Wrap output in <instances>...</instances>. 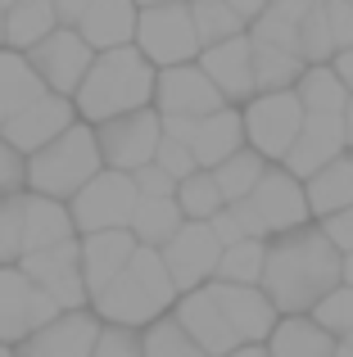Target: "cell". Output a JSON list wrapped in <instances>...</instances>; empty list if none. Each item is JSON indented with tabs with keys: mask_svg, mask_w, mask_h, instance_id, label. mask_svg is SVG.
Here are the masks:
<instances>
[{
	"mask_svg": "<svg viewBox=\"0 0 353 357\" xmlns=\"http://www.w3.org/2000/svg\"><path fill=\"white\" fill-rule=\"evenodd\" d=\"M132 185H136V195H172L176 190V176H168L159 163H141V167H132Z\"/></svg>",
	"mask_w": 353,
	"mask_h": 357,
	"instance_id": "cell-44",
	"label": "cell"
},
{
	"mask_svg": "<svg viewBox=\"0 0 353 357\" xmlns=\"http://www.w3.org/2000/svg\"><path fill=\"white\" fill-rule=\"evenodd\" d=\"M227 5H231V9H236V14H240V18H245V23H249V18H254L258 9L267 5V0H227Z\"/></svg>",
	"mask_w": 353,
	"mask_h": 357,
	"instance_id": "cell-51",
	"label": "cell"
},
{
	"mask_svg": "<svg viewBox=\"0 0 353 357\" xmlns=\"http://www.w3.org/2000/svg\"><path fill=\"white\" fill-rule=\"evenodd\" d=\"M227 208L236 213V222H240V231H245V236H267V227H263V218H258V208L249 204V195H245V199H231Z\"/></svg>",
	"mask_w": 353,
	"mask_h": 357,
	"instance_id": "cell-47",
	"label": "cell"
},
{
	"mask_svg": "<svg viewBox=\"0 0 353 357\" xmlns=\"http://www.w3.org/2000/svg\"><path fill=\"white\" fill-rule=\"evenodd\" d=\"M68 236H77V231H73V218H68V204L50 199V195H36V190H23V253L45 249V244L68 240ZM23 253H18V258H23Z\"/></svg>",
	"mask_w": 353,
	"mask_h": 357,
	"instance_id": "cell-26",
	"label": "cell"
},
{
	"mask_svg": "<svg viewBox=\"0 0 353 357\" xmlns=\"http://www.w3.org/2000/svg\"><path fill=\"white\" fill-rule=\"evenodd\" d=\"M96 127V145H100V163L118 167V172H132V167L150 163L154 145H159L163 127H159V109L141 105L127 109V114H114L105 122H91Z\"/></svg>",
	"mask_w": 353,
	"mask_h": 357,
	"instance_id": "cell-8",
	"label": "cell"
},
{
	"mask_svg": "<svg viewBox=\"0 0 353 357\" xmlns=\"http://www.w3.org/2000/svg\"><path fill=\"white\" fill-rule=\"evenodd\" d=\"M150 96H154V63L127 41L91 54L77 91H73V109L82 122H105L114 114L150 105Z\"/></svg>",
	"mask_w": 353,
	"mask_h": 357,
	"instance_id": "cell-3",
	"label": "cell"
},
{
	"mask_svg": "<svg viewBox=\"0 0 353 357\" xmlns=\"http://www.w3.org/2000/svg\"><path fill=\"white\" fill-rule=\"evenodd\" d=\"M96 331H100V317L91 307H63L59 317L36 326L32 335H23L14 344V357H87Z\"/></svg>",
	"mask_w": 353,
	"mask_h": 357,
	"instance_id": "cell-14",
	"label": "cell"
},
{
	"mask_svg": "<svg viewBox=\"0 0 353 357\" xmlns=\"http://www.w3.org/2000/svg\"><path fill=\"white\" fill-rule=\"evenodd\" d=\"M27 63H32V73L41 77V86L45 91H59V96H73L77 91V82H82V73H87V63H91V45L82 41V32L77 27H63V23H54L50 32L41 36V41H32L27 45Z\"/></svg>",
	"mask_w": 353,
	"mask_h": 357,
	"instance_id": "cell-10",
	"label": "cell"
},
{
	"mask_svg": "<svg viewBox=\"0 0 353 357\" xmlns=\"http://www.w3.org/2000/svg\"><path fill=\"white\" fill-rule=\"evenodd\" d=\"M172 199H176V208H181V218H195V222H209L213 213L227 204L209 167H195V172H186L181 181H176Z\"/></svg>",
	"mask_w": 353,
	"mask_h": 357,
	"instance_id": "cell-35",
	"label": "cell"
},
{
	"mask_svg": "<svg viewBox=\"0 0 353 357\" xmlns=\"http://www.w3.org/2000/svg\"><path fill=\"white\" fill-rule=\"evenodd\" d=\"M141 357H209V353L186 335V326L172 312H163L150 326H141Z\"/></svg>",
	"mask_w": 353,
	"mask_h": 357,
	"instance_id": "cell-34",
	"label": "cell"
},
{
	"mask_svg": "<svg viewBox=\"0 0 353 357\" xmlns=\"http://www.w3.org/2000/svg\"><path fill=\"white\" fill-rule=\"evenodd\" d=\"M77 118V109H73V96H59V91H41L36 100H27L23 109H18L14 118H5V127H0V136L9 140V145L18 149V154H32V149H41L45 140H54L68 122Z\"/></svg>",
	"mask_w": 353,
	"mask_h": 357,
	"instance_id": "cell-16",
	"label": "cell"
},
{
	"mask_svg": "<svg viewBox=\"0 0 353 357\" xmlns=\"http://www.w3.org/2000/svg\"><path fill=\"white\" fill-rule=\"evenodd\" d=\"M136 249V236L127 227H109V231H82L77 236V262H82V280H87V294H96ZM91 303V298H87Z\"/></svg>",
	"mask_w": 353,
	"mask_h": 357,
	"instance_id": "cell-21",
	"label": "cell"
},
{
	"mask_svg": "<svg viewBox=\"0 0 353 357\" xmlns=\"http://www.w3.org/2000/svg\"><path fill=\"white\" fill-rule=\"evenodd\" d=\"M176 303V285L163 267L159 249L154 244H136L132 258L105 280V285L91 294V312L100 321H114V326H150L154 317H163Z\"/></svg>",
	"mask_w": 353,
	"mask_h": 357,
	"instance_id": "cell-2",
	"label": "cell"
},
{
	"mask_svg": "<svg viewBox=\"0 0 353 357\" xmlns=\"http://www.w3.org/2000/svg\"><path fill=\"white\" fill-rule=\"evenodd\" d=\"M276 312H308L331 285H340V249L322 236V227H290L267 236V258L258 276Z\"/></svg>",
	"mask_w": 353,
	"mask_h": 357,
	"instance_id": "cell-1",
	"label": "cell"
},
{
	"mask_svg": "<svg viewBox=\"0 0 353 357\" xmlns=\"http://www.w3.org/2000/svg\"><path fill=\"white\" fill-rule=\"evenodd\" d=\"M240 122H245V145L258 149L267 163H281L285 149L294 145L303 122V105L294 96V86L281 91H254L240 109Z\"/></svg>",
	"mask_w": 353,
	"mask_h": 357,
	"instance_id": "cell-5",
	"label": "cell"
},
{
	"mask_svg": "<svg viewBox=\"0 0 353 357\" xmlns=\"http://www.w3.org/2000/svg\"><path fill=\"white\" fill-rule=\"evenodd\" d=\"M340 280H345V285H353V249L340 253Z\"/></svg>",
	"mask_w": 353,
	"mask_h": 357,
	"instance_id": "cell-53",
	"label": "cell"
},
{
	"mask_svg": "<svg viewBox=\"0 0 353 357\" xmlns=\"http://www.w3.org/2000/svg\"><path fill=\"white\" fill-rule=\"evenodd\" d=\"M331 68L340 73V82L349 86V96H353V45H345V50H336L331 54Z\"/></svg>",
	"mask_w": 353,
	"mask_h": 357,
	"instance_id": "cell-49",
	"label": "cell"
},
{
	"mask_svg": "<svg viewBox=\"0 0 353 357\" xmlns=\"http://www.w3.org/2000/svg\"><path fill=\"white\" fill-rule=\"evenodd\" d=\"M209 285H213V298H218L227 326L236 331V340L240 344H263L272 321L281 317L272 307V298L263 294V285H240V280H218V276Z\"/></svg>",
	"mask_w": 353,
	"mask_h": 357,
	"instance_id": "cell-18",
	"label": "cell"
},
{
	"mask_svg": "<svg viewBox=\"0 0 353 357\" xmlns=\"http://www.w3.org/2000/svg\"><path fill=\"white\" fill-rule=\"evenodd\" d=\"M154 163H159L168 176H176V181L200 167L195 154H190V145H186V140H172V136H159V145H154Z\"/></svg>",
	"mask_w": 353,
	"mask_h": 357,
	"instance_id": "cell-41",
	"label": "cell"
},
{
	"mask_svg": "<svg viewBox=\"0 0 353 357\" xmlns=\"http://www.w3.org/2000/svg\"><path fill=\"white\" fill-rule=\"evenodd\" d=\"M336 335L317 326L308 312H281L267 331V357H336Z\"/></svg>",
	"mask_w": 353,
	"mask_h": 357,
	"instance_id": "cell-22",
	"label": "cell"
},
{
	"mask_svg": "<svg viewBox=\"0 0 353 357\" xmlns=\"http://www.w3.org/2000/svg\"><path fill=\"white\" fill-rule=\"evenodd\" d=\"M218 253H222V244H218V236H213V227L209 222H195V218H186L181 227L159 244V258H163V267H168L176 294L204 285V280H213Z\"/></svg>",
	"mask_w": 353,
	"mask_h": 357,
	"instance_id": "cell-11",
	"label": "cell"
},
{
	"mask_svg": "<svg viewBox=\"0 0 353 357\" xmlns=\"http://www.w3.org/2000/svg\"><path fill=\"white\" fill-rule=\"evenodd\" d=\"M326 9V23H331V36H336V50L353 45V0H322Z\"/></svg>",
	"mask_w": 353,
	"mask_h": 357,
	"instance_id": "cell-45",
	"label": "cell"
},
{
	"mask_svg": "<svg viewBox=\"0 0 353 357\" xmlns=\"http://www.w3.org/2000/svg\"><path fill=\"white\" fill-rule=\"evenodd\" d=\"M222 357H267V349H263V344H236V349L222 353Z\"/></svg>",
	"mask_w": 353,
	"mask_h": 357,
	"instance_id": "cell-52",
	"label": "cell"
},
{
	"mask_svg": "<svg viewBox=\"0 0 353 357\" xmlns=\"http://www.w3.org/2000/svg\"><path fill=\"white\" fill-rule=\"evenodd\" d=\"M59 312L63 307L18 262H0V340L5 344H18L23 335H32L36 326H45Z\"/></svg>",
	"mask_w": 353,
	"mask_h": 357,
	"instance_id": "cell-9",
	"label": "cell"
},
{
	"mask_svg": "<svg viewBox=\"0 0 353 357\" xmlns=\"http://www.w3.org/2000/svg\"><path fill=\"white\" fill-rule=\"evenodd\" d=\"M263 167H267V158L258 154V149H249V145H240V149H231L222 163H213L209 172H213V181H218V190H222V199H245L249 190H254V181L263 176Z\"/></svg>",
	"mask_w": 353,
	"mask_h": 357,
	"instance_id": "cell-32",
	"label": "cell"
},
{
	"mask_svg": "<svg viewBox=\"0 0 353 357\" xmlns=\"http://www.w3.org/2000/svg\"><path fill=\"white\" fill-rule=\"evenodd\" d=\"M345 149V127H340V114H303L299 122V136H294V145L285 149L281 167H290L294 176H313L322 163H331V158Z\"/></svg>",
	"mask_w": 353,
	"mask_h": 357,
	"instance_id": "cell-20",
	"label": "cell"
},
{
	"mask_svg": "<svg viewBox=\"0 0 353 357\" xmlns=\"http://www.w3.org/2000/svg\"><path fill=\"white\" fill-rule=\"evenodd\" d=\"M54 23H59V18H54L50 0H9L5 5V45L27 50V45L41 41Z\"/></svg>",
	"mask_w": 353,
	"mask_h": 357,
	"instance_id": "cell-31",
	"label": "cell"
},
{
	"mask_svg": "<svg viewBox=\"0 0 353 357\" xmlns=\"http://www.w3.org/2000/svg\"><path fill=\"white\" fill-rule=\"evenodd\" d=\"M303 199H308V218H326L336 208L353 204V149H340L331 163H322L313 176H303Z\"/></svg>",
	"mask_w": 353,
	"mask_h": 357,
	"instance_id": "cell-25",
	"label": "cell"
},
{
	"mask_svg": "<svg viewBox=\"0 0 353 357\" xmlns=\"http://www.w3.org/2000/svg\"><path fill=\"white\" fill-rule=\"evenodd\" d=\"M317 227H322V236L336 244L340 253H349L353 249V204H349V208L326 213V218H317Z\"/></svg>",
	"mask_w": 353,
	"mask_h": 357,
	"instance_id": "cell-43",
	"label": "cell"
},
{
	"mask_svg": "<svg viewBox=\"0 0 353 357\" xmlns=\"http://www.w3.org/2000/svg\"><path fill=\"white\" fill-rule=\"evenodd\" d=\"M186 9H190L200 45H213V41H227V36L245 32V18H240L227 0H186Z\"/></svg>",
	"mask_w": 353,
	"mask_h": 357,
	"instance_id": "cell-36",
	"label": "cell"
},
{
	"mask_svg": "<svg viewBox=\"0 0 353 357\" xmlns=\"http://www.w3.org/2000/svg\"><path fill=\"white\" fill-rule=\"evenodd\" d=\"M336 54V36H331V23H326V9L322 0H308L299 18V59L303 63H331Z\"/></svg>",
	"mask_w": 353,
	"mask_h": 357,
	"instance_id": "cell-37",
	"label": "cell"
},
{
	"mask_svg": "<svg viewBox=\"0 0 353 357\" xmlns=\"http://www.w3.org/2000/svg\"><path fill=\"white\" fill-rule=\"evenodd\" d=\"M5 5H9V0H0V9H5Z\"/></svg>",
	"mask_w": 353,
	"mask_h": 357,
	"instance_id": "cell-59",
	"label": "cell"
},
{
	"mask_svg": "<svg viewBox=\"0 0 353 357\" xmlns=\"http://www.w3.org/2000/svg\"><path fill=\"white\" fill-rule=\"evenodd\" d=\"M294 96H299L303 114H340L349 100V86L331 63H303V73L294 77Z\"/></svg>",
	"mask_w": 353,
	"mask_h": 357,
	"instance_id": "cell-29",
	"label": "cell"
},
{
	"mask_svg": "<svg viewBox=\"0 0 353 357\" xmlns=\"http://www.w3.org/2000/svg\"><path fill=\"white\" fill-rule=\"evenodd\" d=\"M249 204L258 208L267 236H276V231H290V227H303V222H308L303 181L290 172V167H281V163H267V167H263V176H258L254 190H249Z\"/></svg>",
	"mask_w": 353,
	"mask_h": 357,
	"instance_id": "cell-15",
	"label": "cell"
},
{
	"mask_svg": "<svg viewBox=\"0 0 353 357\" xmlns=\"http://www.w3.org/2000/svg\"><path fill=\"white\" fill-rule=\"evenodd\" d=\"M345 344H353V331H349V335H345Z\"/></svg>",
	"mask_w": 353,
	"mask_h": 357,
	"instance_id": "cell-58",
	"label": "cell"
},
{
	"mask_svg": "<svg viewBox=\"0 0 353 357\" xmlns=\"http://www.w3.org/2000/svg\"><path fill=\"white\" fill-rule=\"evenodd\" d=\"M308 317L317 326H326L336 340H345V335L353 331V285H345V280H340V285H331L326 294L308 307Z\"/></svg>",
	"mask_w": 353,
	"mask_h": 357,
	"instance_id": "cell-38",
	"label": "cell"
},
{
	"mask_svg": "<svg viewBox=\"0 0 353 357\" xmlns=\"http://www.w3.org/2000/svg\"><path fill=\"white\" fill-rule=\"evenodd\" d=\"M18 267L45 289L59 307H87V280H82V262H77V236L54 240L45 249H27L18 258Z\"/></svg>",
	"mask_w": 353,
	"mask_h": 357,
	"instance_id": "cell-12",
	"label": "cell"
},
{
	"mask_svg": "<svg viewBox=\"0 0 353 357\" xmlns=\"http://www.w3.org/2000/svg\"><path fill=\"white\" fill-rule=\"evenodd\" d=\"M68 218L73 231H109V227H127L136 208V185L132 172H118V167H100L91 181H82L77 190L68 195Z\"/></svg>",
	"mask_w": 353,
	"mask_h": 357,
	"instance_id": "cell-7",
	"label": "cell"
},
{
	"mask_svg": "<svg viewBox=\"0 0 353 357\" xmlns=\"http://www.w3.org/2000/svg\"><path fill=\"white\" fill-rule=\"evenodd\" d=\"M181 222L186 218H181V208H176L172 195H136V208H132V218H127V231L136 236V244H154V249H159Z\"/></svg>",
	"mask_w": 353,
	"mask_h": 357,
	"instance_id": "cell-28",
	"label": "cell"
},
{
	"mask_svg": "<svg viewBox=\"0 0 353 357\" xmlns=\"http://www.w3.org/2000/svg\"><path fill=\"white\" fill-rule=\"evenodd\" d=\"M50 9H54V18H59L63 27H73L82 18V9H87V0H50Z\"/></svg>",
	"mask_w": 353,
	"mask_h": 357,
	"instance_id": "cell-48",
	"label": "cell"
},
{
	"mask_svg": "<svg viewBox=\"0 0 353 357\" xmlns=\"http://www.w3.org/2000/svg\"><path fill=\"white\" fill-rule=\"evenodd\" d=\"M336 357H353V344H345V340H340V344H336Z\"/></svg>",
	"mask_w": 353,
	"mask_h": 357,
	"instance_id": "cell-54",
	"label": "cell"
},
{
	"mask_svg": "<svg viewBox=\"0 0 353 357\" xmlns=\"http://www.w3.org/2000/svg\"><path fill=\"white\" fill-rule=\"evenodd\" d=\"M27 190V154H18L5 136H0V195Z\"/></svg>",
	"mask_w": 353,
	"mask_h": 357,
	"instance_id": "cell-42",
	"label": "cell"
},
{
	"mask_svg": "<svg viewBox=\"0 0 353 357\" xmlns=\"http://www.w3.org/2000/svg\"><path fill=\"white\" fill-rule=\"evenodd\" d=\"M136 5H168V0H136Z\"/></svg>",
	"mask_w": 353,
	"mask_h": 357,
	"instance_id": "cell-57",
	"label": "cell"
},
{
	"mask_svg": "<svg viewBox=\"0 0 353 357\" xmlns=\"http://www.w3.org/2000/svg\"><path fill=\"white\" fill-rule=\"evenodd\" d=\"M136 14H141L136 0H87V9H82V18L73 27L82 32V41H87L91 50H109V45L132 41Z\"/></svg>",
	"mask_w": 353,
	"mask_h": 357,
	"instance_id": "cell-23",
	"label": "cell"
},
{
	"mask_svg": "<svg viewBox=\"0 0 353 357\" xmlns=\"http://www.w3.org/2000/svg\"><path fill=\"white\" fill-rule=\"evenodd\" d=\"M195 63L209 73V82L222 91L227 105H245L258 91L254 86V63H249V32H236V36H227V41L200 45Z\"/></svg>",
	"mask_w": 353,
	"mask_h": 357,
	"instance_id": "cell-19",
	"label": "cell"
},
{
	"mask_svg": "<svg viewBox=\"0 0 353 357\" xmlns=\"http://www.w3.org/2000/svg\"><path fill=\"white\" fill-rule=\"evenodd\" d=\"M23 253V190L0 195V262H18Z\"/></svg>",
	"mask_w": 353,
	"mask_h": 357,
	"instance_id": "cell-40",
	"label": "cell"
},
{
	"mask_svg": "<svg viewBox=\"0 0 353 357\" xmlns=\"http://www.w3.org/2000/svg\"><path fill=\"white\" fill-rule=\"evenodd\" d=\"M249 63H254V86L258 91L294 86V77L303 73V59L294 50H281V45L258 41V36H249Z\"/></svg>",
	"mask_w": 353,
	"mask_h": 357,
	"instance_id": "cell-30",
	"label": "cell"
},
{
	"mask_svg": "<svg viewBox=\"0 0 353 357\" xmlns=\"http://www.w3.org/2000/svg\"><path fill=\"white\" fill-rule=\"evenodd\" d=\"M245 145V122H240V105H222L213 114L195 118V136H190V154L200 167H213Z\"/></svg>",
	"mask_w": 353,
	"mask_h": 357,
	"instance_id": "cell-24",
	"label": "cell"
},
{
	"mask_svg": "<svg viewBox=\"0 0 353 357\" xmlns=\"http://www.w3.org/2000/svg\"><path fill=\"white\" fill-rule=\"evenodd\" d=\"M209 227H213V236H218V244H236V240H245V231H240L236 213H231L227 204H222V208L209 218Z\"/></svg>",
	"mask_w": 353,
	"mask_h": 357,
	"instance_id": "cell-46",
	"label": "cell"
},
{
	"mask_svg": "<svg viewBox=\"0 0 353 357\" xmlns=\"http://www.w3.org/2000/svg\"><path fill=\"white\" fill-rule=\"evenodd\" d=\"M0 45H5V9H0Z\"/></svg>",
	"mask_w": 353,
	"mask_h": 357,
	"instance_id": "cell-56",
	"label": "cell"
},
{
	"mask_svg": "<svg viewBox=\"0 0 353 357\" xmlns=\"http://www.w3.org/2000/svg\"><path fill=\"white\" fill-rule=\"evenodd\" d=\"M150 105L159 114H186V118H204L213 109H222V91L209 82V73L200 63H168V68H154V96Z\"/></svg>",
	"mask_w": 353,
	"mask_h": 357,
	"instance_id": "cell-13",
	"label": "cell"
},
{
	"mask_svg": "<svg viewBox=\"0 0 353 357\" xmlns=\"http://www.w3.org/2000/svg\"><path fill=\"white\" fill-rule=\"evenodd\" d=\"M87 357H141V331H136V326L100 321V331H96V340H91Z\"/></svg>",
	"mask_w": 353,
	"mask_h": 357,
	"instance_id": "cell-39",
	"label": "cell"
},
{
	"mask_svg": "<svg viewBox=\"0 0 353 357\" xmlns=\"http://www.w3.org/2000/svg\"><path fill=\"white\" fill-rule=\"evenodd\" d=\"M41 77L32 73V63H27L23 50H14V45H0V127H5V118H14L18 109L27 105V100L41 96Z\"/></svg>",
	"mask_w": 353,
	"mask_h": 357,
	"instance_id": "cell-27",
	"label": "cell"
},
{
	"mask_svg": "<svg viewBox=\"0 0 353 357\" xmlns=\"http://www.w3.org/2000/svg\"><path fill=\"white\" fill-rule=\"evenodd\" d=\"M0 357H14V344H5V340H0Z\"/></svg>",
	"mask_w": 353,
	"mask_h": 357,
	"instance_id": "cell-55",
	"label": "cell"
},
{
	"mask_svg": "<svg viewBox=\"0 0 353 357\" xmlns=\"http://www.w3.org/2000/svg\"><path fill=\"white\" fill-rule=\"evenodd\" d=\"M132 45L154 63V68H168V63H190L195 54H200V36H195V23H190L186 0L141 5Z\"/></svg>",
	"mask_w": 353,
	"mask_h": 357,
	"instance_id": "cell-6",
	"label": "cell"
},
{
	"mask_svg": "<svg viewBox=\"0 0 353 357\" xmlns=\"http://www.w3.org/2000/svg\"><path fill=\"white\" fill-rule=\"evenodd\" d=\"M340 127H345V149H353V96L345 100V109H340Z\"/></svg>",
	"mask_w": 353,
	"mask_h": 357,
	"instance_id": "cell-50",
	"label": "cell"
},
{
	"mask_svg": "<svg viewBox=\"0 0 353 357\" xmlns=\"http://www.w3.org/2000/svg\"><path fill=\"white\" fill-rule=\"evenodd\" d=\"M100 145H96V127L82 118H73L54 140H45L41 149L27 154V190L50 195V199H68L82 181L100 172Z\"/></svg>",
	"mask_w": 353,
	"mask_h": 357,
	"instance_id": "cell-4",
	"label": "cell"
},
{
	"mask_svg": "<svg viewBox=\"0 0 353 357\" xmlns=\"http://www.w3.org/2000/svg\"><path fill=\"white\" fill-rule=\"evenodd\" d=\"M168 312L186 326V335H190V340L200 344L209 357H222V353H231L240 344L236 331L227 326V317H222L218 298H213V285H209V280H204V285H195V289H181Z\"/></svg>",
	"mask_w": 353,
	"mask_h": 357,
	"instance_id": "cell-17",
	"label": "cell"
},
{
	"mask_svg": "<svg viewBox=\"0 0 353 357\" xmlns=\"http://www.w3.org/2000/svg\"><path fill=\"white\" fill-rule=\"evenodd\" d=\"M263 258H267V236H245L236 244H222L218 253V280H240V285H258L263 276Z\"/></svg>",
	"mask_w": 353,
	"mask_h": 357,
	"instance_id": "cell-33",
	"label": "cell"
}]
</instances>
